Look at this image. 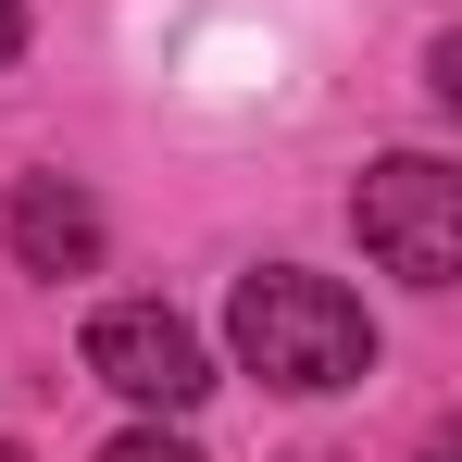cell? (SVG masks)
<instances>
[{"label": "cell", "mask_w": 462, "mask_h": 462, "mask_svg": "<svg viewBox=\"0 0 462 462\" xmlns=\"http://www.w3.org/2000/svg\"><path fill=\"white\" fill-rule=\"evenodd\" d=\"M226 350H237L263 387H300V400L375 375V325H363V300H350L337 275H312V263H263V275H237Z\"/></svg>", "instance_id": "6da1fadb"}, {"label": "cell", "mask_w": 462, "mask_h": 462, "mask_svg": "<svg viewBox=\"0 0 462 462\" xmlns=\"http://www.w3.org/2000/svg\"><path fill=\"white\" fill-rule=\"evenodd\" d=\"M350 213H363V250H375L400 288H450L462 275V175L438 151H387Z\"/></svg>", "instance_id": "7a4b0ae2"}, {"label": "cell", "mask_w": 462, "mask_h": 462, "mask_svg": "<svg viewBox=\"0 0 462 462\" xmlns=\"http://www.w3.org/2000/svg\"><path fill=\"white\" fill-rule=\"evenodd\" d=\"M88 375L113 387V400H138V412H188V400L213 387V350H200L188 312L113 300V312H88Z\"/></svg>", "instance_id": "3957f363"}, {"label": "cell", "mask_w": 462, "mask_h": 462, "mask_svg": "<svg viewBox=\"0 0 462 462\" xmlns=\"http://www.w3.org/2000/svg\"><path fill=\"white\" fill-rule=\"evenodd\" d=\"M0 237H13L25 275H100V200H88L76 175H13Z\"/></svg>", "instance_id": "277c9868"}, {"label": "cell", "mask_w": 462, "mask_h": 462, "mask_svg": "<svg viewBox=\"0 0 462 462\" xmlns=\"http://www.w3.org/2000/svg\"><path fill=\"white\" fill-rule=\"evenodd\" d=\"M100 462H200V450H188V438H162V425H138V438H113Z\"/></svg>", "instance_id": "5b68a950"}, {"label": "cell", "mask_w": 462, "mask_h": 462, "mask_svg": "<svg viewBox=\"0 0 462 462\" xmlns=\"http://www.w3.org/2000/svg\"><path fill=\"white\" fill-rule=\"evenodd\" d=\"M13 51H25V0H0V63H13Z\"/></svg>", "instance_id": "8992f818"}, {"label": "cell", "mask_w": 462, "mask_h": 462, "mask_svg": "<svg viewBox=\"0 0 462 462\" xmlns=\"http://www.w3.org/2000/svg\"><path fill=\"white\" fill-rule=\"evenodd\" d=\"M425 462H462V450H450V438H438V450H425Z\"/></svg>", "instance_id": "52a82bcc"}, {"label": "cell", "mask_w": 462, "mask_h": 462, "mask_svg": "<svg viewBox=\"0 0 462 462\" xmlns=\"http://www.w3.org/2000/svg\"><path fill=\"white\" fill-rule=\"evenodd\" d=\"M0 462H25V450H0Z\"/></svg>", "instance_id": "ba28073f"}]
</instances>
